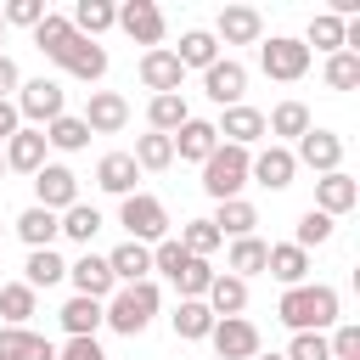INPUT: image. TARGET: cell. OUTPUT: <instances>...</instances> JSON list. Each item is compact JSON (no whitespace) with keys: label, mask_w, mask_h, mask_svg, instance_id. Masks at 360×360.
Wrapping results in <instances>:
<instances>
[{"label":"cell","mask_w":360,"mask_h":360,"mask_svg":"<svg viewBox=\"0 0 360 360\" xmlns=\"http://www.w3.org/2000/svg\"><path fill=\"white\" fill-rule=\"evenodd\" d=\"M17 84H22V73H17V62L0 51V101H11V90H17Z\"/></svg>","instance_id":"51"},{"label":"cell","mask_w":360,"mask_h":360,"mask_svg":"<svg viewBox=\"0 0 360 360\" xmlns=\"http://www.w3.org/2000/svg\"><path fill=\"white\" fill-rule=\"evenodd\" d=\"M264 259H270V242H259V236H236L231 253H225V276H236V281L264 276Z\"/></svg>","instance_id":"30"},{"label":"cell","mask_w":360,"mask_h":360,"mask_svg":"<svg viewBox=\"0 0 360 360\" xmlns=\"http://www.w3.org/2000/svg\"><path fill=\"white\" fill-rule=\"evenodd\" d=\"M354 202H360V186H354V180H349L343 169H338V174H321V180H315V208H321L326 219L349 214Z\"/></svg>","instance_id":"23"},{"label":"cell","mask_w":360,"mask_h":360,"mask_svg":"<svg viewBox=\"0 0 360 360\" xmlns=\"http://www.w3.org/2000/svg\"><path fill=\"white\" fill-rule=\"evenodd\" d=\"M56 225H62V236H68V242L90 248V242H96V231H101L107 219H101V208H96V202H73L68 214H56Z\"/></svg>","instance_id":"36"},{"label":"cell","mask_w":360,"mask_h":360,"mask_svg":"<svg viewBox=\"0 0 360 360\" xmlns=\"http://www.w3.org/2000/svg\"><path fill=\"white\" fill-rule=\"evenodd\" d=\"M309 51H304V39H292V34H270V39H259V68H264V79H276V84H298L304 73H309Z\"/></svg>","instance_id":"6"},{"label":"cell","mask_w":360,"mask_h":360,"mask_svg":"<svg viewBox=\"0 0 360 360\" xmlns=\"http://www.w3.org/2000/svg\"><path fill=\"white\" fill-rule=\"evenodd\" d=\"M68 79H84V84H96L101 73H107V45H96V39H84V34H73L56 56H51Z\"/></svg>","instance_id":"10"},{"label":"cell","mask_w":360,"mask_h":360,"mask_svg":"<svg viewBox=\"0 0 360 360\" xmlns=\"http://www.w3.org/2000/svg\"><path fill=\"white\" fill-rule=\"evenodd\" d=\"M169 146H174V158H186V163H197V169H202V163H208V152L219 146V135H214V124H208V118H186V124L169 135Z\"/></svg>","instance_id":"20"},{"label":"cell","mask_w":360,"mask_h":360,"mask_svg":"<svg viewBox=\"0 0 360 360\" xmlns=\"http://www.w3.org/2000/svg\"><path fill=\"white\" fill-rule=\"evenodd\" d=\"M326 349H332V360H360V326L354 321H338L326 332Z\"/></svg>","instance_id":"48"},{"label":"cell","mask_w":360,"mask_h":360,"mask_svg":"<svg viewBox=\"0 0 360 360\" xmlns=\"http://www.w3.org/2000/svg\"><path fill=\"white\" fill-rule=\"evenodd\" d=\"M68 39H73V22H68L62 11H45V22L34 28V45H39V56L51 62V56H56V51H62Z\"/></svg>","instance_id":"42"},{"label":"cell","mask_w":360,"mask_h":360,"mask_svg":"<svg viewBox=\"0 0 360 360\" xmlns=\"http://www.w3.org/2000/svg\"><path fill=\"white\" fill-rule=\"evenodd\" d=\"M56 321H62V332H68V338H96V332H101V304L73 292V298L56 309Z\"/></svg>","instance_id":"34"},{"label":"cell","mask_w":360,"mask_h":360,"mask_svg":"<svg viewBox=\"0 0 360 360\" xmlns=\"http://www.w3.org/2000/svg\"><path fill=\"white\" fill-rule=\"evenodd\" d=\"M129 158H135V169H141V174H163V169L174 163V146H169V135H152V129H146V135L135 141V152H129Z\"/></svg>","instance_id":"39"},{"label":"cell","mask_w":360,"mask_h":360,"mask_svg":"<svg viewBox=\"0 0 360 360\" xmlns=\"http://www.w3.org/2000/svg\"><path fill=\"white\" fill-rule=\"evenodd\" d=\"M248 158L253 152H242V146H214L208 152V163H202V191L214 197V202H225V197H242V186H248Z\"/></svg>","instance_id":"5"},{"label":"cell","mask_w":360,"mask_h":360,"mask_svg":"<svg viewBox=\"0 0 360 360\" xmlns=\"http://www.w3.org/2000/svg\"><path fill=\"white\" fill-rule=\"evenodd\" d=\"M276 321H281L287 332H332V326H338V287H326V281L281 287Z\"/></svg>","instance_id":"1"},{"label":"cell","mask_w":360,"mask_h":360,"mask_svg":"<svg viewBox=\"0 0 360 360\" xmlns=\"http://www.w3.org/2000/svg\"><path fill=\"white\" fill-rule=\"evenodd\" d=\"M253 225H259V208H253L248 197H225V202L214 208V231H219V242H225V236H231V242H236V236H253Z\"/></svg>","instance_id":"29"},{"label":"cell","mask_w":360,"mask_h":360,"mask_svg":"<svg viewBox=\"0 0 360 360\" xmlns=\"http://www.w3.org/2000/svg\"><path fill=\"white\" fill-rule=\"evenodd\" d=\"M135 73H141V84H146L152 96H180V84H186V68L174 62V51H169V45H158V51H141Z\"/></svg>","instance_id":"15"},{"label":"cell","mask_w":360,"mask_h":360,"mask_svg":"<svg viewBox=\"0 0 360 360\" xmlns=\"http://www.w3.org/2000/svg\"><path fill=\"white\" fill-rule=\"evenodd\" d=\"M84 129L90 135H118L124 124H129V101L118 96V90H90V101H84Z\"/></svg>","instance_id":"17"},{"label":"cell","mask_w":360,"mask_h":360,"mask_svg":"<svg viewBox=\"0 0 360 360\" xmlns=\"http://www.w3.org/2000/svg\"><path fill=\"white\" fill-rule=\"evenodd\" d=\"M39 135H45V146H51V152H84V146H90V129H84V118H79V112L51 118Z\"/></svg>","instance_id":"35"},{"label":"cell","mask_w":360,"mask_h":360,"mask_svg":"<svg viewBox=\"0 0 360 360\" xmlns=\"http://www.w3.org/2000/svg\"><path fill=\"white\" fill-rule=\"evenodd\" d=\"M107 270H112L118 287H129V281H152V248H141V242L124 236V242L107 253Z\"/></svg>","instance_id":"21"},{"label":"cell","mask_w":360,"mask_h":360,"mask_svg":"<svg viewBox=\"0 0 360 360\" xmlns=\"http://www.w3.org/2000/svg\"><path fill=\"white\" fill-rule=\"evenodd\" d=\"M174 242H180V248H186L191 259H208V253L219 248V231H214V219H186Z\"/></svg>","instance_id":"44"},{"label":"cell","mask_w":360,"mask_h":360,"mask_svg":"<svg viewBox=\"0 0 360 360\" xmlns=\"http://www.w3.org/2000/svg\"><path fill=\"white\" fill-rule=\"evenodd\" d=\"M202 96L225 112V107H236L242 96H248V68L236 62V56H219L214 68H202Z\"/></svg>","instance_id":"11"},{"label":"cell","mask_w":360,"mask_h":360,"mask_svg":"<svg viewBox=\"0 0 360 360\" xmlns=\"http://www.w3.org/2000/svg\"><path fill=\"white\" fill-rule=\"evenodd\" d=\"M186 118H191L186 96H152V101H146V124H152V135H174Z\"/></svg>","instance_id":"38"},{"label":"cell","mask_w":360,"mask_h":360,"mask_svg":"<svg viewBox=\"0 0 360 360\" xmlns=\"http://www.w3.org/2000/svg\"><path fill=\"white\" fill-rule=\"evenodd\" d=\"M174 62L202 73V68H214V62H219V39H214L208 28H186V34H180V45H174Z\"/></svg>","instance_id":"32"},{"label":"cell","mask_w":360,"mask_h":360,"mask_svg":"<svg viewBox=\"0 0 360 360\" xmlns=\"http://www.w3.org/2000/svg\"><path fill=\"white\" fill-rule=\"evenodd\" d=\"M281 360H332L326 332H292V343L281 349Z\"/></svg>","instance_id":"47"},{"label":"cell","mask_w":360,"mask_h":360,"mask_svg":"<svg viewBox=\"0 0 360 360\" xmlns=\"http://www.w3.org/2000/svg\"><path fill=\"white\" fill-rule=\"evenodd\" d=\"M332 231H338V219H326L321 208H304L298 214V225H292V248H321V242H332Z\"/></svg>","instance_id":"41"},{"label":"cell","mask_w":360,"mask_h":360,"mask_svg":"<svg viewBox=\"0 0 360 360\" xmlns=\"http://www.w3.org/2000/svg\"><path fill=\"white\" fill-rule=\"evenodd\" d=\"M0 360H56V343L28 326H0Z\"/></svg>","instance_id":"28"},{"label":"cell","mask_w":360,"mask_h":360,"mask_svg":"<svg viewBox=\"0 0 360 360\" xmlns=\"http://www.w3.org/2000/svg\"><path fill=\"white\" fill-rule=\"evenodd\" d=\"M321 79H326V90H354L360 84V56L354 51H332L326 68H321Z\"/></svg>","instance_id":"43"},{"label":"cell","mask_w":360,"mask_h":360,"mask_svg":"<svg viewBox=\"0 0 360 360\" xmlns=\"http://www.w3.org/2000/svg\"><path fill=\"white\" fill-rule=\"evenodd\" d=\"M34 304H39V292H34L28 281H6V287H0V315H6V326H28Z\"/></svg>","instance_id":"40"},{"label":"cell","mask_w":360,"mask_h":360,"mask_svg":"<svg viewBox=\"0 0 360 360\" xmlns=\"http://www.w3.org/2000/svg\"><path fill=\"white\" fill-rule=\"evenodd\" d=\"M208 281H214V264H208V259H186V264L174 270V292H180V298H202Z\"/></svg>","instance_id":"45"},{"label":"cell","mask_w":360,"mask_h":360,"mask_svg":"<svg viewBox=\"0 0 360 360\" xmlns=\"http://www.w3.org/2000/svg\"><path fill=\"white\" fill-rule=\"evenodd\" d=\"M158 309H163L158 281H129V287H118V292L101 304V326H112L118 338H141Z\"/></svg>","instance_id":"2"},{"label":"cell","mask_w":360,"mask_h":360,"mask_svg":"<svg viewBox=\"0 0 360 360\" xmlns=\"http://www.w3.org/2000/svg\"><path fill=\"white\" fill-rule=\"evenodd\" d=\"M264 276H276L281 287H304V281H309V253H304V248H292V242H270Z\"/></svg>","instance_id":"24"},{"label":"cell","mask_w":360,"mask_h":360,"mask_svg":"<svg viewBox=\"0 0 360 360\" xmlns=\"http://www.w3.org/2000/svg\"><path fill=\"white\" fill-rule=\"evenodd\" d=\"M68 281H73L79 298H96V304H107V298L118 292V281H112V270H107V253H90V248L68 264Z\"/></svg>","instance_id":"13"},{"label":"cell","mask_w":360,"mask_h":360,"mask_svg":"<svg viewBox=\"0 0 360 360\" xmlns=\"http://www.w3.org/2000/svg\"><path fill=\"white\" fill-rule=\"evenodd\" d=\"M208 343H214L219 360H253V354H259V326H253L248 315H225V321H214Z\"/></svg>","instance_id":"14"},{"label":"cell","mask_w":360,"mask_h":360,"mask_svg":"<svg viewBox=\"0 0 360 360\" xmlns=\"http://www.w3.org/2000/svg\"><path fill=\"white\" fill-rule=\"evenodd\" d=\"M202 304L214 309V321H225V315H242V309H248V281H236V276L214 270V281H208Z\"/></svg>","instance_id":"27"},{"label":"cell","mask_w":360,"mask_h":360,"mask_svg":"<svg viewBox=\"0 0 360 360\" xmlns=\"http://www.w3.org/2000/svg\"><path fill=\"white\" fill-rule=\"evenodd\" d=\"M169 326H174L180 343H208V332H214V309H208L202 298H180L174 315H169Z\"/></svg>","instance_id":"25"},{"label":"cell","mask_w":360,"mask_h":360,"mask_svg":"<svg viewBox=\"0 0 360 360\" xmlns=\"http://www.w3.org/2000/svg\"><path fill=\"white\" fill-rule=\"evenodd\" d=\"M79 202V174L68 163H45L34 174V208H51V214H68Z\"/></svg>","instance_id":"8"},{"label":"cell","mask_w":360,"mask_h":360,"mask_svg":"<svg viewBox=\"0 0 360 360\" xmlns=\"http://www.w3.org/2000/svg\"><path fill=\"white\" fill-rule=\"evenodd\" d=\"M0 39H6V17H0Z\"/></svg>","instance_id":"54"},{"label":"cell","mask_w":360,"mask_h":360,"mask_svg":"<svg viewBox=\"0 0 360 360\" xmlns=\"http://www.w3.org/2000/svg\"><path fill=\"white\" fill-rule=\"evenodd\" d=\"M214 135H219L225 146L253 152V146L264 141V112H259V107H248V101H236V107H225V112L214 118Z\"/></svg>","instance_id":"12"},{"label":"cell","mask_w":360,"mask_h":360,"mask_svg":"<svg viewBox=\"0 0 360 360\" xmlns=\"http://www.w3.org/2000/svg\"><path fill=\"white\" fill-rule=\"evenodd\" d=\"M45 152H51V146H45V135H39V129H28V124H22V129H17V135L0 146L6 169H11V174H28V180L45 169Z\"/></svg>","instance_id":"19"},{"label":"cell","mask_w":360,"mask_h":360,"mask_svg":"<svg viewBox=\"0 0 360 360\" xmlns=\"http://www.w3.org/2000/svg\"><path fill=\"white\" fill-rule=\"evenodd\" d=\"M17 129H22V118H17V107H11V101H0V146H6V141H11Z\"/></svg>","instance_id":"52"},{"label":"cell","mask_w":360,"mask_h":360,"mask_svg":"<svg viewBox=\"0 0 360 360\" xmlns=\"http://www.w3.org/2000/svg\"><path fill=\"white\" fill-rule=\"evenodd\" d=\"M118 225H124L129 242H141V248H158L163 236H174V231H169V208H163L152 191H129V197L118 202Z\"/></svg>","instance_id":"3"},{"label":"cell","mask_w":360,"mask_h":360,"mask_svg":"<svg viewBox=\"0 0 360 360\" xmlns=\"http://www.w3.org/2000/svg\"><path fill=\"white\" fill-rule=\"evenodd\" d=\"M292 174H298V163H292V146H264V152H253L248 158V180L253 186H264V191H287L292 186Z\"/></svg>","instance_id":"16"},{"label":"cell","mask_w":360,"mask_h":360,"mask_svg":"<svg viewBox=\"0 0 360 360\" xmlns=\"http://www.w3.org/2000/svg\"><path fill=\"white\" fill-rule=\"evenodd\" d=\"M214 39H225V45H259V39H264L259 6H225V11L214 17Z\"/></svg>","instance_id":"18"},{"label":"cell","mask_w":360,"mask_h":360,"mask_svg":"<svg viewBox=\"0 0 360 360\" xmlns=\"http://www.w3.org/2000/svg\"><path fill=\"white\" fill-rule=\"evenodd\" d=\"M68 22H73V34H84V39H101L107 28H118V6H112V0H79Z\"/></svg>","instance_id":"31"},{"label":"cell","mask_w":360,"mask_h":360,"mask_svg":"<svg viewBox=\"0 0 360 360\" xmlns=\"http://www.w3.org/2000/svg\"><path fill=\"white\" fill-rule=\"evenodd\" d=\"M0 174H6V158H0Z\"/></svg>","instance_id":"55"},{"label":"cell","mask_w":360,"mask_h":360,"mask_svg":"<svg viewBox=\"0 0 360 360\" xmlns=\"http://www.w3.org/2000/svg\"><path fill=\"white\" fill-rule=\"evenodd\" d=\"M292 163H304V169H315V180L321 174H338L343 169V135L338 129H304L298 141H292Z\"/></svg>","instance_id":"7"},{"label":"cell","mask_w":360,"mask_h":360,"mask_svg":"<svg viewBox=\"0 0 360 360\" xmlns=\"http://www.w3.org/2000/svg\"><path fill=\"white\" fill-rule=\"evenodd\" d=\"M0 17H6V28H28V34H34V28L45 22V0H6Z\"/></svg>","instance_id":"46"},{"label":"cell","mask_w":360,"mask_h":360,"mask_svg":"<svg viewBox=\"0 0 360 360\" xmlns=\"http://www.w3.org/2000/svg\"><path fill=\"white\" fill-rule=\"evenodd\" d=\"M253 360H281V354H264V349H259V354H253Z\"/></svg>","instance_id":"53"},{"label":"cell","mask_w":360,"mask_h":360,"mask_svg":"<svg viewBox=\"0 0 360 360\" xmlns=\"http://www.w3.org/2000/svg\"><path fill=\"white\" fill-rule=\"evenodd\" d=\"M22 281L39 292V287H56V281H68V264H62V253L56 248H34L28 253V264H22Z\"/></svg>","instance_id":"37"},{"label":"cell","mask_w":360,"mask_h":360,"mask_svg":"<svg viewBox=\"0 0 360 360\" xmlns=\"http://www.w3.org/2000/svg\"><path fill=\"white\" fill-rule=\"evenodd\" d=\"M56 360H107V349H101L96 338H68V343L56 349Z\"/></svg>","instance_id":"50"},{"label":"cell","mask_w":360,"mask_h":360,"mask_svg":"<svg viewBox=\"0 0 360 360\" xmlns=\"http://www.w3.org/2000/svg\"><path fill=\"white\" fill-rule=\"evenodd\" d=\"M186 259H191V253H186V248H180V242H174V236H163V242H158V248H152V270H163V276H169V281H174V270H180V264H186Z\"/></svg>","instance_id":"49"},{"label":"cell","mask_w":360,"mask_h":360,"mask_svg":"<svg viewBox=\"0 0 360 360\" xmlns=\"http://www.w3.org/2000/svg\"><path fill=\"white\" fill-rule=\"evenodd\" d=\"M118 28H124L135 45H146V51H158V45H163V34H169V22H163L158 0H124V6H118Z\"/></svg>","instance_id":"9"},{"label":"cell","mask_w":360,"mask_h":360,"mask_svg":"<svg viewBox=\"0 0 360 360\" xmlns=\"http://www.w3.org/2000/svg\"><path fill=\"white\" fill-rule=\"evenodd\" d=\"M11 107H17V118L28 124V129H45L51 118H62L68 112V90H62V79H28V84H17V96H11Z\"/></svg>","instance_id":"4"},{"label":"cell","mask_w":360,"mask_h":360,"mask_svg":"<svg viewBox=\"0 0 360 360\" xmlns=\"http://www.w3.org/2000/svg\"><path fill=\"white\" fill-rule=\"evenodd\" d=\"M304 129H309V107H304V101H292V96H287V101H276V107L264 112V135H276V146L298 141Z\"/></svg>","instance_id":"26"},{"label":"cell","mask_w":360,"mask_h":360,"mask_svg":"<svg viewBox=\"0 0 360 360\" xmlns=\"http://www.w3.org/2000/svg\"><path fill=\"white\" fill-rule=\"evenodd\" d=\"M135 180H141V169H135V158H129V152H107V158L96 163V186H101L107 197H118V202L135 191Z\"/></svg>","instance_id":"22"},{"label":"cell","mask_w":360,"mask_h":360,"mask_svg":"<svg viewBox=\"0 0 360 360\" xmlns=\"http://www.w3.org/2000/svg\"><path fill=\"white\" fill-rule=\"evenodd\" d=\"M11 231H17L22 242H28V253H34V248H51V242L62 236V225H56V214H51V208H34V202H28L22 214H17V225H11Z\"/></svg>","instance_id":"33"}]
</instances>
